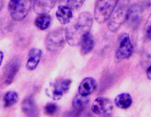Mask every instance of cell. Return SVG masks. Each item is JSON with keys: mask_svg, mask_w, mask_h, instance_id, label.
<instances>
[{"mask_svg": "<svg viewBox=\"0 0 151 117\" xmlns=\"http://www.w3.org/2000/svg\"><path fill=\"white\" fill-rule=\"evenodd\" d=\"M93 17L89 12H83L65 29L66 41L71 46L80 45L82 38L90 33L93 25Z\"/></svg>", "mask_w": 151, "mask_h": 117, "instance_id": "cell-1", "label": "cell"}, {"mask_svg": "<svg viewBox=\"0 0 151 117\" xmlns=\"http://www.w3.org/2000/svg\"><path fill=\"white\" fill-rule=\"evenodd\" d=\"M116 0H96L94 16L96 22L102 24L109 19L116 6Z\"/></svg>", "mask_w": 151, "mask_h": 117, "instance_id": "cell-2", "label": "cell"}, {"mask_svg": "<svg viewBox=\"0 0 151 117\" xmlns=\"http://www.w3.org/2000/svg\"><path fill=\"white\" fill-rule=\"evenodd\" d=\"M134 46L129 34L122 33L118 37L115 57L118 61L129 59L134 52Z\"/></svg>", "mask_w": 151, "mask_h": 117, "instance_id": "cell-3", "label": "cell"}, {"mask_svg": "<svg viewBox=\"0 0 151 117\" xmlns=\"http://www.w3.org/2000/svg\"><path fill=\"white\" fill-rule=\"evenodd\" d=\"M31 7L29 0H9L8 10L13 20L20 21L27 16Z\"/></svg>", "mask_w": 151, "mask_h": 117, "instance_id": "cell-4", "label": "cell"}, {"mask_svg": "<svg viewBox=\"0 0 151 117\" xmlns=\"http://www.w3.org/2000/svg\"><path fill=\"white\" fill-rule=\"evenodd\" d=\"M66 41L65 29H58L50 32L47 36L45 44L47 50L51 52L60 51Z\"/></svg>", "mask_w": 151, "mask_h": 117, "instance_id": "cell-5", "label": "cell"}, {"mask_svg": "<svg viewBox=\"0 0 151 117\" xmlns=\"http://www.w3.org/2000/svg\"><path fill=\"white\" fill-rule=\"evenodd\" d=\"M20 68V61L16 57L10 60L4 66L1 76L4 84L9 85L13 83Z\"/></svg>", "mask_w": 151, "mask_h": 117, "instance_id": "cell-6", "label": "cell"}, {"mask_svg": "<svg viewBox=\"0 0 151 117\" xmlns=\"http://www.w3.org/2000/svg\"><path fill=\"white\" fill-rule=\"evenodd\" d=\"M142 9L139 4H134L129 7L125 22L131 29H135L139 26L142 20Z\"/></svg>", "mask_w": 151, "mask_h": 117, "instance_id": "cell-7", "label": "cell"}, {"mask_svg": "<svg viewBox=\"0 0 151 117\" xmlns=\"http://www.w3.org/2000/svg\"><path fill=\"white\" fill-rule=\"evenodd\" d=\"M91 109L93 113L98 116H108L111 114L113 106L109 98L100 97L93 102Z\"/></svg>", "mask_w": 151, "mask_h": 117, "instance_id": "cell-8", "label": "cell"}, {"mask_svg": "<svg viewBox=\"0 0 151 117\" xmlns=\"http://www.w3.org/2000/svg\"><path fill=\"white\" fill-rule=\"evenodd\" d=\"M72 81L69 79L61 80L53 84L50 89H48V94L55 100H60L64 94L69 91Z\"/></svg>", "mask_w": 151, "mask_h": 117, "instance_id": "cell-9", "label": "cell"}, {"mask_svg": "<svg viewBox=\"0 0 151 117\" xmlns=\"http://www.w3.org/2000/svg\"><path fill=\"white\" fill-rule=\"evenodd\" d=\"M65 0H35L33 4L34 11L37 15L48 14L58 2Z\"/></svg>", "mask_w": 151, "mask_h": 117, "instance_id": "cell-10", "label": "cell"}, {"mask_svg": "<svg viewBox=\"0 0 151 117\" xmlns=\"http://www.w3.org/2000/svg\"><path fill=\"white\" fill-rule=\"evenodd\" d=\"M97 83L92 77H87L81 81L78 86V93L83 96H88L96 89Z\"/></svg>", "mask_w": 151, "mask_h": 117, "instance_id": "cell-11", "label": "cell"}, {"mask_svg": "<svg viewBox=\"0 0 151 117\" xmlns=\"http://www.w3.org/2000/svg\"><path fill=\"white\" fill-rule=\"evenodd\" d=\"M21 107L24 114L28 117H37L39 115V111L32 96H28L24 99Z\"/></svg>", "mask_w": 151, "mask_h": 117, "instance_id": "cell-12", "label": "cell"}, {"mask_svg": "<svg viewBox=\"0 0 151 117\" xmlns=\"http://www.w3.org/2000/svg\"><path fill=\"white\" fill-rule=\"evenodd\" d=\"M42 54L41 50L38 48H32L29 50L26 63L27 69L29 71H33L37 68L40 61Z\"/></svg>", "mask_w": 151, "mask_h": 117, "instance_id": "cell-13", "label": "cell"}, {"mask_svg": "<svg viewBox=\"0 0 151 117\" xmlns=\"http://www.w3.org/2000/svg\"><path fill=\"white\" fill-rule=\"evenodd\" d=\"M58 21L63 25L69 23L73 17V12L68 6L60 5L58 6L55 13Z\"/></svg>", "mask_w": 151, "mask_h": 117, "instance_id": "cell-14", "label": "cell"}, {"mask_svg": "<svg viewBox=\"0 0 151 117\" xmlns=\"http://www.w3.org/2000/svg\"><path fill=\"white\" fill-rule=\"evenodd\" d=\"M81 52L83 55H86L91 52L95 46V39L91 33L85 35L80 43Z\"/></svg>", "mask_w": 151, "mask_h": 117, "instance_id": "cell-15", "label": "cell"}, {"mask_svg": "<svg viewBox=\"0 0 151 117\" xmlns=\"http://www.w3.org/2000/svg\"><path fill=\"white\" fill-rule=\"evenodd\" d=\"M114 103L116 106L119 108L126 109L132 106V97L129 93H123L116 96L115 98Z\"/></svg>", "mask_w": 151, "mask_h": 117, "instance_id": "cell-16", "label": "cell"}, {"mask_svg": "<svg viewBox=\"0 0 151 117\" xmlns=\"http://www.w3.org/2000/svg\"><path fill=\"white\" fill-rule=\"evenodd\" d=\"M89 102V98L88 96H83L78 94L76 95L72 100V105L75 110L81 111L83 110Z\"/></svg>", "mask_w": 151, "mask_h": 117, "instance_id": "cell-17", "label": "cell"}, {"mask_svg": "<svg viewBox=\"0 0 151 117\" xmlns=\"http://www.w3.org/2000/svg\"><path fill=\"white\" fill-rule=\"evenodd\" d=\"M51 17L48 14L38 15L35 20V25L37 28L41 30L47 29L51 25Z\"/></svg>", "mask_w": 151, "mask_h": 117, "instance_id": "cell-18", "label": "cell"}, {"mask_svg": "<svg viewBox=\"0 0 151 117\" xmlns=\"http://www.w3.org/2000/svg\"><path fill=\"white\" fill-rule=\"evenodd\" d=\"M19 96L17 93L15 91H8L6 93L4 98V103L5 107H12L17 103Z\"/></svg>", "mask_w": 151, "mask_h": 117, "instance_id": "cell-19", "label": "cell"}, {"mask_svg": "<svg viewBox=\"0 0 151 117\" xmlns=\"http://www.w3.org/2000/svg\"><path fill=\"white\" fill-rule=\"evenodd\" d=\"M44 110L45 114L47 115L54 116L58 113L59 107L55 103H49L45 106Z\"/></svg>", "mask_w": 151, "mask_h": 117, "instance_id": "cell-20", "label": "cell"}, {"mask_svg": "<svg viewBox=\"0 0 151 117\" xmlns=\"http://www.w3.org/2000/svg\"><path fill=\"white\" fill-rule=\"evenodd\" d=\"M86 0H67V4L71 9H80Z\"/></svg>", "mask_w": 151, "mask_h": 117, "instance_id": "cell-21", "label": "cell"}, {"mask_svg": "<svg viewBox=\"0 0 151 117\" xmlns=\"http://www.w3.org/2000/svg\"><path fill=\"white\" fill-rule=\"evenodd\" d=\"M131 0H116L115 7L118 9L128 10Z\"/></svg>", "mask_w": 151, "mask_h": 117, "instance_id": "cell-22", "label": "cell"}, {"mask_svg": "<svg viewBox=\"0 0 151 117\" xmlns=\"http://www.w3.org/2000/svg\"><path fill=\"white\" fill-rule=\"evenodd\" d=\"M146 34L147 37L151 40V24L149 25L146 29Z\"/></svg>", "mask_w": 151, "mask_h": 117, "instance_id": "cell-23", "label": "cell"}, {"mask_svg": "<svg viewBox=\"0 0 151 117\" xmlns=\"http://www.w3.org/2000/svg\"><path fill=\"white\" fill-rule=\"evenodd\" d=\"M151 65H150V66L147 69V71H146L147 77L149 80H151Z\"/></svg>", "mask_w": 151, "mask_h": 117, "instance_id": "cell-24", "label": "cell"}, {"mask_svg": "<svg viewBox=\"0 0 151 117\" xmlns=\"http://www.w3.org/2000/svg\"><path fill=\"white\" fill-rule=\"evenodd\" d=\"M0 54H1V61H0V64H1V65L2 62H3V59H4V53H3V52H1V51L0 52Z\"/></svg>", "mask_w": 151, "mask_h": 117, "instance_id": "cell-25", "label": "cell"}]
</instances>
